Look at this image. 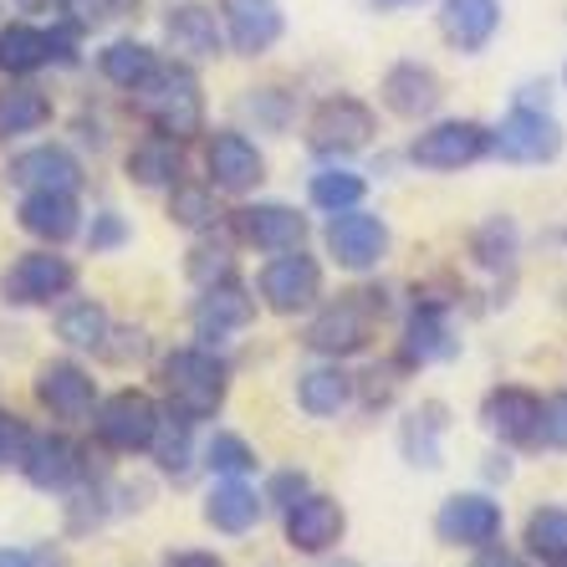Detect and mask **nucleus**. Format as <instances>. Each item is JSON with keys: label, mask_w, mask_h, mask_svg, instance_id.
Here are the masks:
<instances>
[{"label": "nucleus", "mask_w": 567, "mask_h": 567, "mask_svg": "<svg viewBox=\"0 0 567 567\" xmlns=\"http://www.w3.org/2000/svg\"><path fill=\"white\" fill-rule=\"evenodd\" d=\"M47 553H27V547H0V567H47Z\"/></svg>", "instance_id": "09e8293b"}, {"label": "nucleus", "mask_w": 567, "mask_h": 567, "mask_svg": "<svg viewBox=\"0 0 567 567\" xmlns=\"http://www.w3.org/2000/svg\"><path fill=\"white\" fill-rule=\"evenodd\" d=\"M373 138V107L353 93H332L312 107L307 118V148L317 158H348L358 148H369Z\"/></svg>", "instance_id": "39448f33"}, {"label": "nucleus", "mask_w": 567, "mask_h": 567, "mask_svg": "<svg viewBox=\"0 0 567 567\" xmlns=\"http://www.w3.org/2000/svg\"><path fill=\"white\" fill-rule=\"evenodd\" d=\"M164 567H225V563L215 553H169Z\"/></svg>", "instance_id": "8fccbe9b"}, {"label": "nucleus", "mask_w": 567, "mask_h": 567, "mask_svg": "<svg viewBox=\"0 0 567 567\" xmlns=\"http://www.w3.org/2000/svg\"><path fill=\"white\" fill-rule=\"evenodd\" d=\"M220 21H225V37H230V47H236L240 56L271 52L281 41V31H287L277 0H220Z\"/></svg>", "instance_id": "a211bd4d"}, {"label": "nucleus", "mask_w": 567, "mask_h": 567, "mask_svg": "<svg viewBox=\"0 0 567 567\" xmlns=\"http://www.w3.org/2000/svg\"><path fill=\"white\" fill-rule=\"evenodd\" d=\"M52 123V97L31 87V82L11 78L0 87V144H11V138H27V133L47 128Z\"/></svg>", "instance_id": "cd10ccee"}, {"label": "nucleus", "mask_w": 567, "mask_h": 567, "mask_svg": "<svg viewBox=\"0 0 567 567\" xmlns=\"http://www.w3.org/2000/svg\"><path fill=\"white\" fill-rule=\"evenodd\" d=\"M205 465H210L215 475H240V481H246L261 461H256V450H251L246 435H236V430H215V435L205 440Z\"/></svg>", "instance_id": "58836bf2"}, {"label": "nucleus", "mask_w": 567, "mask_h": 567, "mask_svg": "<svg viewBox=\"0 0 567 567\" xmlns=\"http://www.w3.org/2000/svg\"><path fill=\"white\" fill-rule=\"evenodd\" d=\"M169 220L205 236L220 225V205H215V185H195V179H174L169 185Z\"/></svg>", "instance_id": "72a5a7b5"}, {"label": "nucleus", "mask_w": 567, "mask_h": 567, "mask_svg": "<svg viewBox=\"0 0 567 567\" xmlns=\"http://www.w3.org/2000/svg\"><path fill=\"white\" fill-rule=\"evenodd\" d=\"M389 225L379 220V215H369L363 205H353V210H338L328 220V256L343 271H373V266H383V256H389Z\"/></svg>", "instance_id": "9d476101"}, {"label": "nucleus", "mask_w": 567, "mask_h": 567, "mask_svg": "<svg viewBox=\"0 0 567 567\" xmlns=\"http://www.w3.org/2000/svg\"><path fill=\"white\" fill-rule=\"evenodd\" d=\"M307 195H312V205L322 215H338V210H353V205H363V195H369V179H363V174H353V169H322V174H312Z\"/></svg>", "instance_id": "f704fd0d"}, {"label": "nucleus", "mask_w": 567, "mask_h": 567, "mask_svg": "<svg viewBox=\"0 0 567 567\" xmlns=\"http://www.w3.org/2000/svg\"><path fill=\"white\" fill-rule=\"evenodd\" d=\"M189 430H195L189 420H179V414H164V420H158V430H154V440H148L158 471L174 475V481L189 471Z\"/></svg>", "instance_id": "4c0bfd02"}, {"label": "nucleus", "mask_w": 567, "mask_h": 567, "mask_svg": "<svg viewBox=\"0 0 567 567\" xmlns=\"http://www.w3.org/2000/svg\"><path fill=\"white\" fill-rule=\"evenodd\" d=\"M236 230H240L246 246L277 256V251H291V246H302L307 240V215H297L291 205H277V199H266V205H246V210H236Z\"/></svg>", "instance_id": "4be33fe9"}, {"label": "nucleus", "mask_w": 567, "mask_h": 567, "mask_svg": "<svg viewBox=\"0 0 567 567\" xmlns=\"http://www.w3.org/2000/svg\"><path fill=\"white\" fill-rule=\"evenodd\" d=\"M471 567H522V557L502 542H486V547H475V563Z\"/></svg>", "instance_id": "de8ad7c7"}, {"label": "nucleus", "mask_w": 567, "mask_h": 567, "mask_svg": "<svg viewBox=\"0 0 567 567\" xmlns=\"http://www.w3.org/2000/svg\"><path fill=\"white\" fill-rule=\"evenodd\" d=\"M133 107H138V118L148 123L154 133H169V138H195L205 128V87H199L195 66L189 62H158L138 87H133Z\"/></svg>", "instance_id": "f257e3e1"}, {"label": "nucleus", "mask_w": 567, "mask_h": 567, "mask_svg": "<svg viewBox=\"0 0 567 567\" xmlns=\"http://www.w3.org/2000/svg\"><path fill=\"white\" fill-rule=\"evenodd\" d=\"M261 297H266V307L281 317L307 312V307H317V297H322V266H317L302 246L277 251L261 266Z\"/></svg>", "instance_id": "1a4fd4ad"}, {"label": "nucleus", "mask_w": 567, "mask_h": 567, "mask_svg": "<svg viewBox=\"0 0 567 567\" xmlns=\"http://www.w3.org/2000/svg\"><path fill=\"white\" fill-rule=\"evenodd\" d=\"M205 169H210V185L225 195H251L266 179V158L240 128H215L205 144Z\"/></svg>", "instance_id": "4468645a"}, {"label": "nucleus", "mask_w": 567, "mask_h": 567, "mask_svg": "<svg viewBox=\"0 0 567 567\" xmlns=\"http://www.w3.org/2000/svg\"><path fill=\"white\" fill-rule=\"evenodd\" d=\"M348 399H353V373L338 369V358L322 363V369H307L302 383H297V404L312 420H338L348 410Z\"/></svg>", "instance_id": "c756f323"}, {"label": "nucleus", "mask_w": 567, "mask_h": 567, "mask_svg": "<svg viewBox=\"0 0 567 567\" xmlns=\"http://www.w3.org/2000/svg\"><path fill=\"white\" fill-rule=\"evenodd\" d=\"M516 246H522V236H516V225L506 220V215H491L471 236V256H475V266H486V271H512Z\"/></svg>", "instance_id": "c9c22d12"}, {"label": "nucleus", "mask_w": 567, "mask_h": 567, "mask_svg": "<svg viewBox=\"0 0 567 567\" xmlns=\"http://www.w3.org/2000/svg\"><path fill=\"white\" fill-rule=\"evenodd\" d=\"M537 414H542V399L532 389H491L486 404H481V424H486V435H496L502 445H532L537 435Z\"/></svg>", "instance_id": "b1692460"}, {"label": "nucleus", "mask_w": 567, "mask_h": 567, "mask_svg": "<svg viewBox=\"0 0 567 567\" xmlns=\"http://www.w3.org/2000/svg\"><path fill=\"white\" fill-rule=\"evenodd\" d=\"M41 66H52V31L31 27V21L0 27V72L6 78H31Z\"/></svg>", "instance_id": "c85d7f7f"}, {"label": "nucleus", "mask_w": 567, "mask_h": 567, "mask_svg": "<svg viewBox=\"0 0 567 567\" xmlns=\"http://www.w3.org/2000/svg\"><path fill=\"white\" fill-rule=\"evenodd\" d=\"M107 328H113V317H107V307L93 302V297H72V302L56 307V338H62L66 348L97 353L103 338H107Z\"/></svg>", "instance_id": "7c9ffc66"}, {"label": "nucleus", "mask_w": 567, "mask_h": 567, "mask_svg": "<svg viewBox=\"0 0 567 567\" xmlns=\"http://www.w3.org/2000/svg\"><path fill=\"white\" fill-rule=\"evenodd\" d=\"M225 389H230V369L205 343L174 348L164 358V394H169V414H179V420H215L225 404Z\"/></svg>", "instance_id": "f03ea898"}, {"label": "nucleus", "mask_w": 567, "mask_h": 567, "mask_svg": "<svg viewBox=\"0 0 567 567\" xmlns=\"http://www.w3.org/2000/svg\"><path fill=\"white\" fill-rule=\"evenodd\" d=\"M158 420H164V410H158L154 399L144 394V389H118V394L97 399L93 410V435L103 450H118V455H138V450H148V440H154Z\"/></svg>", "instance_id": "423d86ee"}, {"label": "nucleus", "mask_w": 567, "mask_h": 567, "mask_svg": "<svg viewBox=\"0 0 567 567\" xmlns=\"http://www.w3.org/2000/svg\"><path fill=\"white\" fill-rule=\"evenodd\" d=\"M128 179L138 189H169L174 179H185V144L169 133H148L128 148Z\"/></svg>", "instance_id": "bb28decb"}, {"label": "nucleus", "mask_w": 567, "mask_h": 567, "mask_svg": "<svg viewBox=\"0 0 567 567\" xmlns=\"http://www.w3.org/2000/svg\"><path fill=\"white\" fill-rule=\"evenodd\" d=\"M281 522H287V547L291 553H302V557L332 553V547L343 542V532H348L343 506L332 502V496H322V491L297 496V502L281 512Z\"/></svg>", "instance_id": "9b49d317"}, {"label": "nucleus", "mask_w": 567, "mask_h": 567, "mask_svg": "<svg viewBox=\"0 0 567 567\" xmlns=\"http://www.w3.org/2000/svg\"><path fill=\"white\" fill-rule=\"evenodd\" d=\"M455 353H461V338L450 328V307L414 302L410 322H404V343H399V363L430 369V363H450Z\"/></svg>", "instance_id": "f3484780"}, {"label": "nucleus", "mask_w": 567, "mask_h": 567, "mask_svg": "<svg viewBox=\"0 0 567 567\" xmlns=\"http://www.w3.org/2000/svg\"><path fill=\"white\" fill-rule=\"evenodd\" d=\"M532 445L567 450V394L542 399V414H537V435H532Z\"/></svg>", "instance_id": "37998d69"}, {"label": "nucleus", "mask_w": 567, "mask_h": 567, "mask_svg": "<svg viewBox=\"0 0 567 567\" xmlns=\"http://www.w3.org/2000/svg\"><path fill=\"white\" fill-rule=\"evenodd\" d=\"M16 220H21L27 236L47 240V246H62V240H72L82 230V205L72 189H27Z\"/></svg>", "instance_id": "aec40b11"}, {"label": "nucleus", "mask_w": 567, "mask_h": 567, "mask_svg": "<svg viewBox=\"0 0 567 567\" xmlns=\"http://www.w3.org/2000/svg\"><path fill=\"white\" fill-rule=\"evenodd\" d=\"M164 41H169V52L179 62H215L225 52V31L215 21L210 6H199V0H185V6H174L164 16Z\"/></svg>", "instance_id": "6ab92c4d"}, {"label": "nucleus", "mask_w": 567, "mask_h": 567, "mask_svg": "<svg viewBox=\"0 0 567 567\" xmlns=\"http://www.w3.org/2000/svg\"><path fill=\"white\" fill-rule=\"evenodd\" d=\"M389 302L383 291H343L338 302H328L307 328V348L322 358H353L373 343V328L383 322Z\"/></svg>", "instance_id": "7ed1b4c3"}, {"label": "nucleus", "mask_w": 567, "mask_h": 567, "mask_svg": "<svg viewBox=\"0 0 567 567\" xmlns=\"http://www.w3.org/2000/svg\"><path fill=\"white\" fill-rule=\"evenodd\" d=\"M266 502L256 496V486H246L240 475H220L215 481V491L205 496V522H210L215 532H225V537H240V532H251L256 522H261Z\"/></svg>", "instance_id": "a878e982"}, {"label": "nucleus", "mask_w": 567, "mask_h": 567, "mask_svg": "<svg viewBox=\"0 0 567 567\" xmlns=\"http://www.w3.org/2000/svg\"><path fill=\"white\" fill-rule=\"evenodd\" d=\"M440 440H445V404H420V410L404 420V430H399V445H404V455H410L414 465H430L435 471L440 465Z\"/></svg>", "instance_id": "473e14b6"}, {"label": "nucleus", "mask_w": 567, "mask_h": 567, "mask_svg": "<svg viewBox=\"0 0 567 567\" xmlns=\"http://www.w3.org/2000/svg\"><path fill=\"white\" fill-rule=\"evenodd\" d=\"M154 66H158V52L154 47H144V41H133V37L107 41L103 52H97V72H103L113 87H123V93H133Z\"/></svg>", "instance_id": "2f4dec72"}, {"label": "nucleus", "mask_w": 567, "mask_h": 567, "mask_svg": "<svg viewBox=\"0 0 567 567\" xmlns=\"http://www.w3.org/2000/svg\"><path fill=\"white\" fill-rule=\"evenodd\" d=\"M128 240H133V230H128V220H123L118 210H97L93 225H87V251H93V256L123 251Z\"/></svg>", "instance_id": "79ce46f5"}, {"label": "nucleus", "mask_w": 567, "mask_h": 567, "mask_svg": "<svg viewBox=\"0 0 567 567\" xmlns=\"http://www.w3.org/2000/svg\"><path fill=\"white\" fill-rule=\"evenodd\" d=\"M307 491H312L307 471H277L271 481H266V496H261V502H271V506H281V512H287V506L297 502V496H307Z\"/></svg>", "instance_id": "49530a36"}, {"label": "nucleus", "mask_w": 567, "mask_h": 567, "mask_svg": "<svg viewBox=\"0 0 567 567\" xmlns=\"http://www.w3.org/2000/svg\"><path fill=\"white\" fill-rule=\"evenodd\" d=\"M527 547L542 563H567V506H542L527 516Z\"/></svg>", "instance_id": "e433bc0d"}, {"label": "nucleus", "mask_w": 567, "mask_h": 567, "mask_svg": "<svg viewBox=\"0 0 567 567\" xmlns=\"http://www.w3.org/2000/svg\"><path fill=\"white\" fill-rule=\"evenodd\" d=\"M440 97H445V87H440L435 66L424 62H394L389 72H383V107L394 113V118H430L440 107Z\"/></svg>", "instance_id": "412c9836"}, {"label": "nucleus", "mask_w": 567, "mask_h": 567, "mask_svg": "<svg viewBox=\"0 0 567 567\" xmlns=\"http://www.w3.org/2000/svg\"><path fill=\"white\" fill-rule=\"evenodd\" d=\"M410 6H420V0H373V11H410Z\"/></svg>", "instance_id": "603ef678"}, {"label": "nucleus", "mask_w": 567, "mask_h": 567, "mask_svg": "<svg viewBox=\"0 0 567 567\" xmlns=\"http://www.w3.org/2000/svg\"><path fill=\"white\" fill-rule=\"evenodd\" d=\"M496 31H502V0H440V37L455 52H486Z\"/></svg>", "instance_id": "5701e85b"}, {"label": "nucleus", "mask_w": 567, "mask_h": 567, "mask_svg": "<svg viewBox=\"0 0 567 567\" xmlns=\"http://www.w3.org/2000/svg\"><path fill=\"white\" fill-rule=\"evenodd\" d=\"M189 322H195V338L205 348L225 343V338H236L240 328H251L256 322V297L240 287V281L205 287L199 291V302H195V312H189Z\"/></svg>", "instance_id": "dca6fc26"}, {"label": "nucleus", "mask_w": 567, "mask_h": 567, "mask_svg": "<svg viewBox=\"0 0 567 567\" xmlns=\"http://www.w3.org/2000/svg\"><path fill=\"white\" fill-rule=\"evenodd\" d=\"M491 154H502L506 164H553L563 154V128L547 103H516L502 128H491Z\"/></svg>", "instance_id": "0eeeda50"}, {"label": "nucleus", "mask_w": 567, "mask_h": 567, "mask_svg": "<svg viewBox=\"0 0 567 567\" xmlns=\"http://www.w3.org/2000/svg\"><path fill=\"white\" fill-rule=\"evenodd\" d=\"M486 154H491V128L475 118H440L424 133H414V144H410V164L435 169V174H455Z\"/></svg>", "instance_id": "6e6552de"}, {"label": "nucleus", "mask_w": 567, "mask_h": 567, "mask_svg": "<svg viewBox=\"0 0 567 567\" xmlns=\"http://www.w3.org/2000/svg\"><path fill=\"white\" fill-rule=\"evenodd\" d=\"M338 567H358V563H338Z\"/></svg>", "instance_id": "864d4df0"}, {"label": "nucleus", "mask_w": 567, "mask_h": 567, "mask_svg": "<svg viewBox=\"0 0 567 567\" xmlns=\"http://www.w3.org/2000/svg\"><path fill=\"white\" fill-rule=\"evenodd\" d=\"M97 353H103L107 363H138V358H148V338L138 328H113Z\"/></svg>", "instance_id": "c03bdc74"}, {"label": "nucleus", "mask_w": 567, "mask_h": 567, "mask_svg": "<svg viewBox=\"0 0 567 567\" xmlns=\"http://www.w3.org/2000/svg\"><path fill=\"white\" fill-rule=\"evenodd\" d=\"M21 11H31V16H56L62 11V0H16Z\"/></svg>", "instance_id": "3c124183"}, {"label": "nucleus", "mask_w": 567, "mask_h": 567, "mask_svg": "<svg viewBox=\"0 0 567 567\" xmlns=\"http://www.w3.org/2000/svg\"><path fill=\"white\" fill-rule=\"evenodd\" d=\"M16 471L27 475L37 491H72L87 481V450L72 435H31Z\"/></svg>", "instance_id": "2eb2a0df"}, {"label": "nucleus", "mask_w": 567, "mask_h": 567, "mask_svg": "<svg viewBox=\"0 0 567 567\" xmlns=\"http://www.w3.org/2000/svg\"><path fill=\"white\" fill-rule=\"evenodd\" d=\"M6 174H11V185H21V189H72V195L82 189V164H78V154L62 144H37V148H27V154H16Z\"/></svg>", "instance_id": "393cba45"}, {"label": "nucleus", "mask_w": 567, "mask_h": 567, "mask_svg": "<svg viewBox=\"0 0 567 567\" xmlns=\"http://www.w3.org/2000/svg\"><path fill=\"white\" fill-rule=\"evenodd\" d=\"M72 287H78V266L66 256H56V246L21 251L0 271V302L6 307H52Z\"/></svg>", "instance_id": "20e7f679"}, {"label": "nucleus", "mask_w": 567, "mask_h": 567, "mask_svg": "<svg viewBox=\"0 0 567 567\" xmlns=\"http://www.w3.org/2000/svg\"><path fill=\"white\" fill-rule=\"evenodd\" d=\"M435 537L445 547H486L502 537V502H491L486 491H455L435 512Z\"/></svg>", "instance_id": "f8f14e48"}, {"label": "nucleus", "mask_w": 567, "mask_h": 567, "mask_svg": "<svg viewBox=\"0 0 567 567\" xmlns=\"http://www.w3.org/2000/svg\"><path fill=\"white\" fill-rule=\"evenodd\" d=\"M37 404L56 420H93L97 410V379L72 358H52L37 369Z\"/></svg>", "instance_id": "ddd939ff"}, {"label": "nucleus", "mask_w": 567, "mask_h": 567, "mask_svg": "<svg viewBox=\"0 0 567 567\" xmlns=\"http://www.w3.org/2000/svg\"><path fill=\"white\" fill-rule=\"evenodd\" d=\"M189 281H195L199 291L220 287V281H236V256L225 251V246H195V251H189Z\"/></svg>", "instance_id": "ea45409f"}, {"label": "nucleus", "mask_w": 567, "mask_h": 567, "mask_svg": "<svg viewBox=\"0 0 567 567\" xmlns=\"http://www.w3.org/2000/svg\"><path fill=\"white\" fill-rule=\"evenodd\" d=\"M27 445H31V424L21 414L0 410V465H21Z\"/></svg>", "instance_id": "a18cd8bd"}, {"label": "nucleus", "mask_w": 567, "mask_h": 567, "mask_svg": "<svg viewBox=\"0 0 567 567\" xmlns=\"http://www.w3.org/2000/svg\"><path fill=\"white\" fill-rule=\"evenodd\" d=\"M133 6H138V0H62L66 21H78L82 31L107 27V21H123V16H133Z\"/></svg>", "instance_id": "a19ab883"}]
</instances>
